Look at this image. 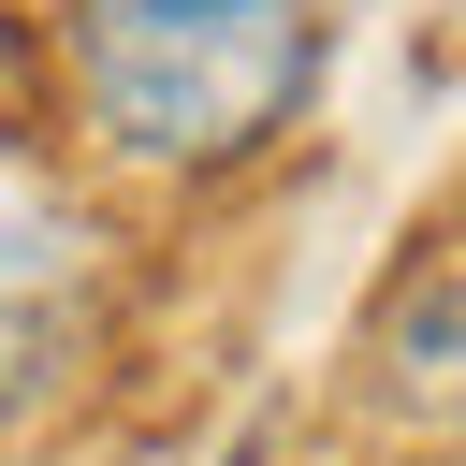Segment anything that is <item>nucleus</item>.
Segmentation results:
<instances>
[{
  "mask_svg": "<svg viewBox=\"0 0 466 466\" xmlns=\"http://www.w3.org/2000/svg\"><path fill=\"white\" fill-rule=\"evenodd\" d=\"M379 364V408L393 422H466V277H408L364 335Z\"/></svg>",
  "mask_w": 466,
  "mask_h": 466,
  "instance_id": "nucleus-2",
  "label": "nucleus"
},
{
  "mask_svg": "<svg viewBox=\"0 0 466 466\" xmlns=\"http://www.w3.org/2000/svg\"><path fill=\"white\" fill-rule=\"evenodd\" d=\"M335 0H73L58 73L102 160L131 175H233L320 87Z\"/></svg>",
  "mask_w": 466,
  "mask_h": 466,
  "instance_id": "nucleus-1",
  "label": "nucleus"
},
{
  "mask_svg": "<svg viewBox=\"0 0 466 466\" xmlns=\"http://www.w3.org/2000/svg\"><path fill=\"white\" fill-rule=\"evenodd\" d=\"M73 364V291L44 262V233H0V422Z\"/></svg>",
  "mask_w": 466,
  "mask_h": 466,
  "instance_id": "nucleus-3",
  "label": "nucleus"
},
{
  "mask_svg": "<svg viewBox=\"0 0 466 466\" xmlns=\"http://www.w3.org/2000/svg\"><path fill=\"white\" fill-rule=\"evenodd\" d=\"M218 466H277V437H233V451H218Z\"/></svg>",
  "mask_w": 466,
  "mask_h": 466,
  "instance_id": "nucleus-4",
  "label": "nucleus"
}]
</instances>
